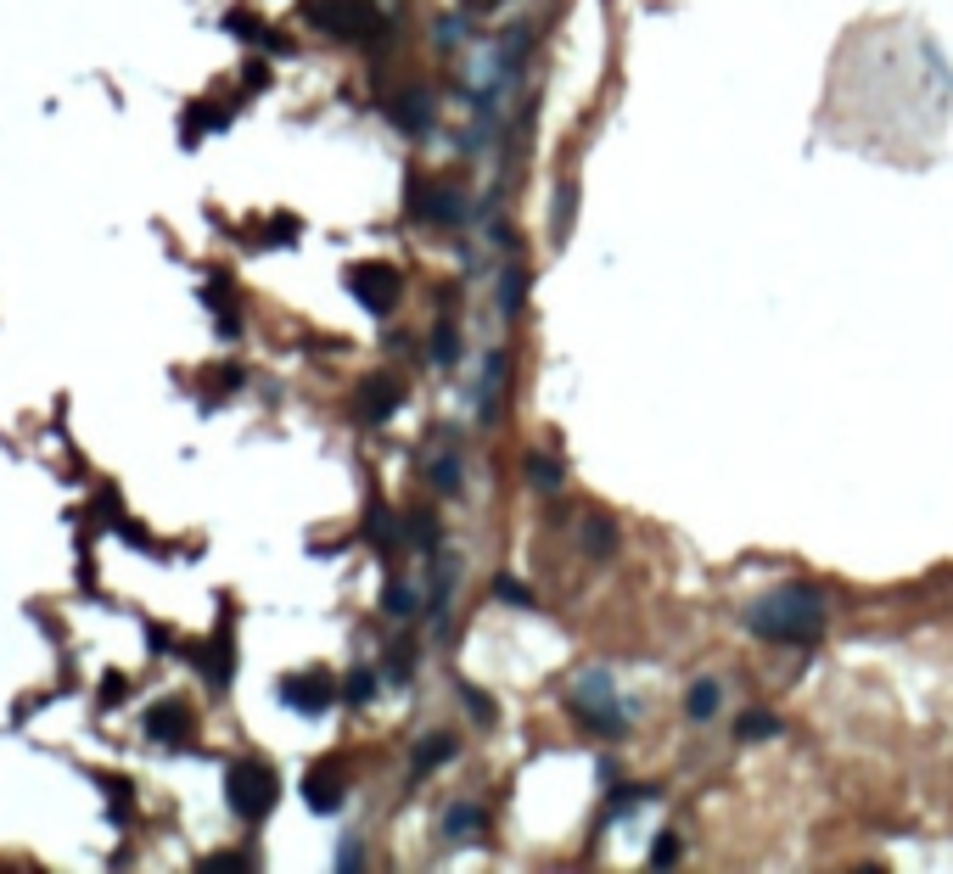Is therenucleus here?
Instances as JSON below:
<instances>
[{"instance_id": "1", "label": "nucleus", "mask_w": 953, "mask_h": 874, "mask_svg": "<svg viewBox=\"0 0 953 874\" xmlns=\"http://www.w3.org/2000/svg\"><path fill=\"white\" fill-rule=\"evenodd\" d=\"M746 628L757 639H774V645H819L825 639V600L808 583H780L746 611Z\"/></svg>"}, {"instance_id": "2", "label": "nucleus", "mask_w": 953, "mask_h": 874, "mask_svg": "<svg viewBox=\"0 0 953 874\" xmlns=\"http://www.w3.org/2000/svg\"><path fill=\"white\" fill-rule=\"evenodd\" d=\"M225 802L236 818L258 824V818H270L275 802H281V779H275L270 762L242 757V762H230V774H225Z\"/></svg>"}, {"instance_id": "3", "label": "nucleus", "mask_w": 953, "mask_h": 874, "mask_svg": "<svg viewBox=\"0 0 953 874\" xmlns=\"http://www.w3.org/2000/svg\"><path fill=\"white\" fill-rule=\"evenodd\" d=\"M303 17L320 34H331V40H370V34H382V12L370 0H303Z\"/></svg>"}, {"instance_id": "4", "label": "nucleus", "mask_w": 953, "mask_h": 874, "mask_svg": "<svg viewBox=\"0 0 953 874\" xmlns=\"http://www.w3.org/2000/svg\"><path fill=\"white\" fill-rule=\"evenodd\" d=\"M404 202H410V213L421 219V225H460L466 219V197H460L455 185H438V180H421L415 174L410 185H404Z\"/></svg>"}, {"instance_id": "5", "label": "nucleus", "mask_w": 953, "mask_h": 874, "mask_svg": "<svg viewBox=\"0 0 953 874\" xmlns=\"http://www.w3.org/2000/svg\"><path fill=\"white\" fill-rule=\"evenodd\" d=\"M348 292H354L359 303H365V309L376 314V320H382V314L399 309L404 275H399L393 264H354V269H348Z\"/></svg>"}, {"instance_id": "6", "label": "nucleus", "mask_w": 953, "mask_h": 874, "mask_svg": "<svg viewBox=\"0 0 953 874\" xmlns=\"http://www.w3.org/2000/svg\"><path fill=\"white\" fill-rule=\"evenodd\" d=\"M281 701L292 706V712H303V718H320V712L337 701V678H331L326 667L292 673V678H281Z\"/></svg>"}, {"instance_id": "7", "label": "nucleus", "mask_w": 953, "mask_h": 874, "mask_svg": "<svg viewBox=\"0 0 953 874\" xmlns=\"http://www.w3.org/2000/svg\"><path fill=\"white\" fill-rule=\"evenodd\" d=\"M399 404H404V381L399 376H365L359 381V393H354V415L365 426H382V421H393L399 415Z\"/></svg>"}, {"instance_id": "8", "label": "nucleus", "mask_w": 953, "mask_h": 874, "mask_svg": "<svg viewBox=\"0 0 953 874\" xmlns=\"http://www.w3.org/2000/svg\"><path fill=\"white\" fill-rule=\"evenodd\" d=\"M342 796H348V774H342V762H337V757L314 762L309 774H303V802H309L314 813H337Z\"/></svg>"}, {"instance_id": "9", "label": "nucleus", "mask_w": 953, "mask_h": 874, "mask_svg": "<svg viewBox=\"0 0 953 874\" xmlns=\"http://www.w3.org/2000/svg\"><path fill=\"white\" fill-rule=\"evenodd\" d=\"M146 734L163 740V746H191L197 718H191V706H180V701H157L152 712H146Z\"/></svg>"}, {"instance_id": "10", "label": "nucleus", "mask_w": 953, "mask_h": 874, "mask_svg": "<svg viewBox=\"0 0 953 874\" xmlns=\"http://www.w3.org/2000/svg\"><path fill=\"white\" fill-rule=\"evenodd\" d=\"M197 662H202V678H208L214 690H225L230 673H236V645H230V622H219V628H214V645L197 650Z\"/></svg>"}, {"instance_id": "11", "label": "nucleus", "mask_w": 953, "mask_h": 874, "mask_svg": "<svg viewBox=\"0 0 953 874\" xmlns=\"http://www.w3.org/2000/svg\"><path fill=\"white\" fill-rule=\"evenodd\" d=\"M387 113L399 118V124L410 129V135H421V129L432 124V96H427V90H404V96L387 101Z\"/></svg>"}, {"instance_id": "12", "label": "nucleus", "mask_w": 953, "mask_h": 874, "mask_svg": "<svg viewBox=\"0 0 953 874\" xmlns=\"http://www.w3.org/2000/svg\"><path fill=\"white\" fill-rule=\"evenodd\" d=\"M455 751H460L455 734H427V740H421V746L410 751V757H415V762H410V774H415V779L432 774V768H443V762L455 757Z\"/></svg>"}, {"instance_id": "13", "label": "nucleus", "mask_w": 953, "mask_h": 874, "mask_svg": "<svg viewBox=\"0 0 953 874\" xmlns=\"http://www.w3.org/2000/svg\"><path fill=\"white\" fill-rule=\"evenodd\" d=\"M230 124V107H219V101H197L191 113H185V146L202 141V135H214V129Z\"/></svg>"}, {"instance_id": "14", "label": "nucleus", "mask_w": 953, "mask_h": 874, "mask_svg": "<svg viewBox=\"0 0 953 874\" xmlns=\"http://www.w3.org/2000/svg\"><path fill=\"white\" fill-rule=\"evenodd\" d=\"M443 835H449V841H477V835H483V807H449Z\"/></svg>"}, {"instance_id": "15", "label": "nucleus", "mask_w": 953, "mask_h": 874, "mask_svg": "<svg viewBox=\"0 0 953 874\" xmlns=\"http://www.w3.org/2000/svg\"><path fill=\"white\" fill-rule=\"evenodd\" d=\"M584 550L600 555V561H606V555H617V527L606 522V516H584Z\"/></svg>"}, {"instance_id": "16", "label": "nucleus", "mask_w": 953, "mask_h": 874, "mask_svg": "<svg viewBox=\"0 0 953 874\" xmlns=\"http://www.w3.org/2000/svg\"><path fill=\"white\" fill-rule=\"evenodd\" d=\"M522 286H527V269L522 264L499 269V314H522Z\"/></svg>"}, {"instance_id": "17", "label": "nucleus", "mask_w": 953, "mask_h": 874, "mask_svg": "<svg viewBox=\"0 0 953 874\" xmlns=\"http://www.w3.org/2000/svg\"><path fill=\"white\" fill-rule=\"evenodd\" d=\"M735 734H740V740H774V734H780V718L763 712V706H752V712L735 723Z\"/></svg>"}, {"instance_id": "18", "label": "nucleus", "mask_w": 953, "mask_h": 874, "mask_svg": "<svg viewBox=\"0 0 953 874\" xmlns=\"http://www.w3.org/2000/svg\"><path fill=\"white\" fill-rule=\"evenodd\" d=\"M718 701H724V695H718V684H712V678H701L696 690H690V718H696V723H712V718H718Z\"/></svg>"}, {"instance_id": "19", "label": "nucleus", "mask_w": 953, "mask_h": 874, "mask_svg": "<svg viewBox=\"0 0 953 874\" xmlns=\"http://www.w3.org/2000/svg\"><path fill=\"white\" fill-rule=\"evenodd\" d=\"M527 482H533L539 494H555V488H561V466L544 460V454H533V460H527Z\"/></svg>"}, {"instance_id": "20", "label": "nucleus", "mask_w": 953, "mask_h": 874, "mask_svg": "<svg viewBox=\"0 0 953 874\" xmlns=\"http://www.w3.org/2000/svg\"><path fill=\"white\" fill-rule=\"evenodd\" d=\"M432 359H438V365H455V359H460V337L449 331V314L438 320V337H432Z\"/></svg>"}, {"instance_id": "21", "label": "nucleus", "mask_w": 953, "mask_h": 874, "mask_svg": "<svg viewBox=\"0 0 953 874\" xmlns=\"http://www.w3.org/2000/svg\"><path fill=\"white\" fill-rule=\"evenodd\" d=\"M572 202H578V185L561 180V191H555V236H567L572 230Z\"/></svg>"}, {"instance_id": "22", "label": "nucleus", "mask_w": 953, "mask_h": 874, "mask_svg": "<svg viewBox=\"0 0 953 874\" xmlns=\"http://www.w3.org/2000/svg\"><path fill=\"white\" fill-rule=\"evenodd\" d=\"M264 241H270V247H292V241H298V219H292V213H275L270 225H264Z\"/></svg>"}, {"instance_id": "23", "label": "nucleus", "mask_w": 953, "mask_h": 874, "mask_svg": "<svg viewBox=\"0 0 953 874\" xmlns=\"http://www.w3.org/2000/svg\"><path fill=\"white\" fill-rule=\"evenodd\" d=\"M679 858H684V841H679V835H656V846H651V869H673Z\"/></svg>"}, {"instance_id": "24", "label": "nucleus", "mask_w": 953, "mask_h": 874, "mask_svg": "<svg viewBox=\"0 0 953 874\" xmlns=\"http://www.w3.org/2000/svg\"><path fill=\"white\" fill-rule=\"evenodd\" d=\"M365 533H370V544H376V550H393V516H387V510L382 505H376V510H370V527H365Z\"/></svg>"}, {"instance_id": "25", "label": "nucleus", "mask_w": 953, "mask_h": 874, "mask_svg": "<svg viewBox=\"0 0 953 874\" xmlns=\"http://www.w3.org/2000/svg\"><path fill=\"white\" fill-rule=\"evenodd\" d=\"M342 695H348V706H365L370 695H376V673H365V667H359V673L342 684Z\"/></svg>"}, {"instance_id": "26", "label": "nucleus", "mask_w": 953, "mask_h": 874, "mask_svg": "<svg viewBox=\"0 0 953 874\" xmlns=\"http://www.w3.org/2000/svg\"><path fill=\"white\" fill-rule=\"evenodd\" d=\"M494 600H505V606H533V594H527L516 578H494Z\"/></svg>"}, {"instance_id": "27", "label": "nucleus", "mask_w": 953, "mask_h": 874, "mask_svg": "<svg viewBox=\"0 0 953 874\" xmlns=\"http://www.w3.org/2000/svg\"><path fill=\"white\" fill-rule=\"evenodd\" d=\"M387 611H393V617H415V594L404 589V583H387Z\"/></svg>"}, {"instance_id": "28", "label": "nucleus", "mask_w": 953, "mask_h": 874, "mask_svg": "<svg viewBox=\"0 0 953 874\" xmlns=\"http://www.w3.org/2000/svg\"><path fill=\"white\" fill-rule=\"evenodd\" d=\"M124 690H129L124 678H118V673H107V678H101V706H113V701H124Z\"/></svg>"}, {"instance_id": "29", "label": "nucleus", "mask_w": 953, "mask_h": 874, "mask_svg": "<svg viewBox=\"0 0 953 874\" xmlns=\"http://www.w3.org/2000/svg\"><path fill=\"white\" fill-rule=\"evenodd\" d=\"M270 85V68H264V62H253V68H247V90H264Z\"/></svg>"}, {"instance_id": "30", "label": "nucleus", "mask_w": 953, "mask_h": 874, "mask_svg": "<svg viewBox=\"0 0 953 874\" xmlns=\"http://www.w3.org/2000/svg\"><path fill=\"white\" fill-rule=\"evenodd\" d=\"M247 863H253V858H208L202 869H247Z\"/></svg>"}, {"instance_id": "31", "label": "nucleus", "mask_w": 953, "mask_h": 874, "mask_svg": "<svg viewBox=\"0 0 953 874\" xmlns=\"http://www.w3.org/2000/svg\"><path fill=\"white\" fill-rule=\"evenodd\" d=\"M471 6H499V0H471Z\"/></svg>"}]
</instances>
